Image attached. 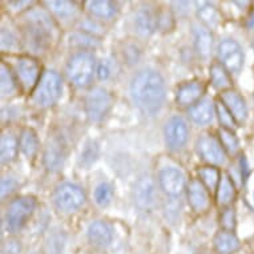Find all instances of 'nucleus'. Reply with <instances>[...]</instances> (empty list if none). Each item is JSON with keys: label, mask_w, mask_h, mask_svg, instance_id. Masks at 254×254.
I'll return each instance as SVG.
<instances>
[{"label": "nucleus", "mask_w": 254, "mask_h": 254, "mask_svg": "<svg viewBox=\"0 0 254 254\" xmlns=\"http://www.w3.org/2000/svg\"><path fill=\"white\" fill-rule=\"evenodd\" d=\"M130 95L134 104L142 112L153 116L165 100V83L161 75L153 69H142L133 76L130 83Z\"/></svg>", "instance_id": "f257e3e1"}, {"label": "nucleus", "mask_w": 254, "mask_h": 254, "mask_svg": "<svg viewBox=\"0 0 254 254\" xmlns=\"http://www.w3.org/2000/svg\"><path fill=\"white\" fill-rule=\"evenodd\" d=\"M25 42L35 51L46 50L54 40L56 24L51 15L43 8H32L21 16Z\"/></svg>", "instance_id": "f03ea898"}, {"label": "nucleus", "mask_w": 254, "mask_h": 254, "mask_svg": "<svg viewBox=\"0 0 254 254\" xmlns=\"http://www.w3.org/2000/svg\"><path fill=\"white\" fill-rule=\"evenodd\" d=\"M95 58L91 52L81 51L72 56L67 63V76L73 85L85 88L91 84L95 73Z\"/></svg>", "instance_id": "7ed1b4c3"}, {"label": "nucleus", "mask_w": 254, "mask_h": 254, "mask_svg": "<svg viewBox=\"0 0 254 254\" xmlns=\"http://www.w3.org/2000/svg\"><path fill=\"white\" fill-rule=\"evenodd\" d=\"M36 208V200L31 196H21L9 204L5 212V228L12 233L20 232L32 216Z\"/></svg>", "instance_id": "20e7f679"}, {"label": "nucleus", "mask_w": 254, "mask_h": 254, "mask_svg": "<svg viewBox=\"0 0 254 254\" xmlns=\"http://www.w3.org/2000/svg\"><path fill=\"white\" fill-rule=\"evenodd\" d=\"M62 93V79L55 71H46L39 80L32 93V101L40 108H47L56 103Z\"/></svg>", "instance_id": "39448f33"}, {"label": "nucleus", "mask_w": 254, "mask_h": 254, "mask_svg": "<svg viewBox=\"0 0 254 254\" xmlns=\"http://www.w3.org/2000/svg\"><path fill=\"white\" fill-rule=\"evenodd\" d=\"M55 202L63 212H73L83 206L85 202V194L83 189L75 184H62L55 192Z\"/></svg>", "instance_id": "423d86ee"}, {"label": "nucleus", "mask_w": 254, "mask_h": 254, "mask_svg": "<svg viewBox=\"0 0 254 254\" xmlns=\"http://www.w3.org/2000/svg\"><path fill=\"white\" fill-rule=\"evenodd\" d=\"M218 58L221 64L230 73L238 75L244 65V52L236 40L225 39L218 46Z\"/></svg>", "instance_id": "0eeeda50"}, {"label": "nucleus", "mask_w": 254, "mask_h": 254, "mask_svg": "<svg viewBox=\"0 0 254 254\" xmlns=\"http://www.w3.org/2000/svg\"><path fill=\"white\" fill-rule=\"evenodd\" d=\"M112 97L104 88H93L85 99V111L91 121H100L108 113Z\"/></svg>", "instance_id": "6e6552de"}, {"label": "nucleus", "mask_w": 254, "mask_h": 254, "mask_svg": "<svg viewBox=\"0 0 254 254\" xmlns=\"http://www.w3.org/2000/svg\"><path fill=\"white\" fill-rule=\"evenodd\" d=\"M197 152L200 157L210 165H222L226 161V150L218 138L212 134H204L197 140Z\"/></svg>", "instance_id": "1a4fd4ad"}, {"label": "nucleus", "mask_w": 254, "mask_h": 254, "mask_svg": "<svg viewBox=\"0 0 254 254\" xmlns=\"http://www.w3.org/2000/svg\"><path fill=\"white\" fill-rule=\"evenodd\" d=\"M16 73L24 89H35L40 80V65L36 59L31 56H21L16 60Z\"/></svg>", "instance_id": "9d476101"}, {"label": "nucleus", "mask_w": 254, "mask_h": 254, "mask_svg": "<svg viewBox=\"0 0 254 254\" xmlns=\"http://www.w3.org/2000/svg\"><path fill=\"white\" fill-rule=\"evenodd\" d=\"M164 134H165V142L168 148L172 150H179L187 144L189 129L183 117L175 116L167 121Z\"/></svg>", "instance_id": "9b49d317"}, {"label": "nucleus", "mask_w": 254, "mask_h": 254, "mask_svg": "<svg viewBox=\"0 0 254 254\" xmlns=\"http://www.w3.org/2000/svg\"><path fill=\"white\" fill-rule=\"evenodd\" d=\"M160 187L169 196H179L185 189V176L176 168H164L158 175Z\"/></svg>", "instance_id": "f8f14e48"}, {"label": "nucleus", "mask_w": 254, "mask_h": 254, "mask_svg": "<svg viewBox=\"0 0 254 254\" xmlns=\"http://www.w3.org/2000/svg\"><path fill=\"white\" fill-rule=\"evenodd\" d=\"M188 200L196 213H204L210 205L208 189L200 180H192L188 185Z\"/></svg>", "instance_id": "ddd939ff"}, {"label": "nucleus", "mask_w": 254, "mask_h": 254, "mask_svg": "<svg viewBox=\"0 0 254 254\" xmlns=\"http://www.w3.org/2000/svg\"><path fill=\"white\" fill-rule=\"evenodd\" d=\"M204 91L205 87L201 81H188L177 88L176 101L183 107H192L200 101Z\"/></svg>", "instance_id": "4468645a"}, {"label": "nucleus", "mask_w": 254, "mask_h": 254, "mask_svg": "<svg viewBox=\"0 0 254 254\" xmlns=\"http://www.w3.org/2000/svg\"><path fill=\"white\" fill-rule=\"evenodd\" d=\"M220 100L224 103L226 108L229 109V112L233 115L237 123H242L245 121L248 117V107H246L245 100L242 99V96L234 89H228L221 93Z\"/></svg>", "instance_id": "2eb2a0df"}, {"label": "nucleus", "mask_w": 254, "mask_h": 254, "mask_svg": "<svg viewBox=\"0 0 254 254\" xmlns=\"http://www.w3.org/2000/svg\"><path fill=\"white\" fill-rule=\"evenodd\" d=\"M88 238L95 246L107 248L112 242V228L105 221H93L88 228Z\"/></svg>", "instance_id": "dca6fc26"}, {"label": "nucleus", "mask_w": 254, "mask_h": 254, "mask_svg": "<svg viewBox=\"0 0 254 254\" xmlns=\"http://www.w3.org/2000/svg\"><path fill=\"white\" fill-rule=\"evenodd\" d=\"M214 111H216V105H213L209 99H202L189 108L188 115L194 124L206 125L213 120Z\"/></svg>", "instance_id": "f3484780"}, {"label": "nucleus", "mask_w": 254, "mask_h": 254, "mask_svg": "<svg viewBox=\"0 0 254 254\" xmlns=\"http://www.w3.org/2000/svg\"><path fill=\"white\" fill-rule=\"evenodd\" d=\"M240 241L237 236L229 230H220L214 237V248L218 254H234L240 249Z\"/></svg>", "instance_id": "a211bd4d"}, {"label": "nucleus", "mask_w": 254, "mask_h": 254, "mask_svg": "<svg viewBox=\"0 0 254 254\" xmlns=\"http://www.w3.org/2000/svg\"><path fill=\"white\" fill-rule=\"evenodd\" d=\"M194 44H196L197 54L202 58H208L212 54L213 38L210 31L204 25L194 27Z\"/></svg>", "instance_id": "6ab92c4d"}, {"label": "nucleus", "mask_w": 254, "mask_h": 254, "mask_svg": "<svg viewBox=\"0 0 254 254\" xmlns=\"http://www.w3.org/2000/svg\"><path fill=\"white\" fill-rule=\"evenodd\" d=\"M19 146L27 157H35V154L38 153L39 150V138L34 129L25 128L21 130L20 137H19Z\"/></svg>", "instance_id": "aec40b11"}, {"label": "nucleus", "mask_w": 254, "mask_h": 254, "mask_svg": "<svg viewBox=\"0 0 254 254\" xmlns=\"http://www.w3.org/2000/svg\"><path fill=\"white\" fill-rule=\"evenodd\" d=\"M209 76L212 80L213 87L217 88V89L222 92L232 89V80H230L229 73L226 72L224 65H221L218 63L212 64V67L209 69Z\"/></svg>", "instance_id": "412c9836"}, {"label": "nucleus", "mask_w": 254, "mask_h": 254, "mask_svg": "<svg viewBox=\"0 0 254 254\" xmlns=\"http://www.w3.org/2000/svg\"><path fill=\"white\" fill-rule=\"evenodd\" d=\"M236 198V188L233 181L228 176H221L220 184L217 188V204L226 206Z\"/></svg>", "instance_id": "4be33fe9"}, {"label": "nucleus", "mask_w": 254, "mask_h": 254, "mask_svg": "<svg viewBox=\"0 0 254 254\" xmlns=\"http://www.w3.org/2000/svg\"><path fill=\"white\" fill-rule=\"evenodd\" d=\"M17 140L12 133H4L1 136V163L7 164L15 160L17 154Z\"/></svg>", "instance_id": "5701e85b"}, {"label": "nucleus", "mask_w": 254, "mask_h": 254, "mask_svg": "<svg viewBox=\"0 0 254 254\" xmlns=\"http://www.w3.org/2000/svg\"><path fill=\"white\" fill-rule=\"evenodd\" d=\"M134 27L140 35H150L156 28V20L148 9H140L134 19Z\"/></svg>", "instance_id": "b1692460"}, {"label": "nucleus", "mask_w": 254, "mask_h": 254, "mask_svg": "<svg viewBox=\"0 0 254 254\" xmlns=\"http://www.w3.org/2000/svg\"><path fill=\"white\" fill-rule=\"evenodd\" d=\"M136 197H137V202L141 206H150L153 204L154 198V188L153 184L149 179H142L136 187Z\"/></svg>", "instance_id": "393cba45"}, {"label": "nucleus", "mask_w": 254, "mask_h": 254, "mask_svg": "<svg viewBox=\"0 0 254 254\" xmlns=\"http://www.w3.org/2000/svg\"><path fill=\"white\" fill-rule=\"evenodd\" d=\"M87 8L92 15L103 19H109L116 13V4L112 1H103V0L88 1Z\"/></svg>", "instance_id": "a878e982"}, {"label": "nucleus", "mask_w": 254, "mask_h": 254, "mask_svg": "<svg viewBox=\"0 0 254 254\" xmlns=\"http://www.w3.org/2000/svg\"><path fill=\"white\" fill-rule=\"evenodd\" d=\"M0 77H1V95L3 97L12 96L17 89L16 80L13 77L12 71L7 67L4 63H1L0 65Z\"/></svg>", "instance_id": "bb28decb"}, {"label": "nucleus", "mask_w": 254, "mask_h": 254, "mask_svg": "<svg viewBox=\"0 0 254 254\" xmlns=\"http://www.w3.org/2000/svg\"><path fill=\"white\" fill-rule=\"evenodd\" d=\"M198 177H200V181L204 184L205 188L208 190H214V189H217L221 180L218 169L212 167V165L200 168L198 169Z\"/></svg>", "instance_id": "cd10ccee"}, {"label": "nucleus", "mask_w": 254, "mask_h": 254, "mask_svg": "<svg viewBox=\"0 0 254 254\" xmlns=\"http://www.w3.org/2000/svg\"><path fill=\"white\" fill-rule=\"evenodd\" d=\"M47 4L51 11L60 19H69V17L75 16L76 11H77L76 3H72V1H48Z\"/></svg>", "instance_id": "c85d7f7f"}, {"label": "nucleus", "mask_w": 254, "mask_h": 254, "mask_svg": "<svg viewBox=\"0 0 254 254\" xmlns=\"http://www.w3.org/2000/svg\"><path fill=\"white\" fill-rule=\"evenodd\" d=\"M216 112L218 115V120H220V124L222 125V128L229 130H234L237 128V121L221 100L216 103Z\"/></svg>", "instance_id": "c756f323"}, {"label": "nucleus", "mask_w": 254, "mask_h": 254, "mask_svg": "<svg viewBox=\"0 0 254 254\" xmlns=\"http://www.w3.org/2000/svg\"><path fill=\"white\" fill-rule=\"evenodd\" d=\"M218 140H220L221 145L224 146V149L228 153L236 154L238 152V140L232 130L220 128V130H218Z\"/></svg>", "instance_id": "7c9ffc66"}, {"label": "nucleus", "mask_w": 254, "mask_h": 254, "mask_svg": "<svg viewBox=\"0 0 254 254\" xmlns=\"http://www.w3.org/2000/svg\"><path fill=\"white\" fill-rule=\"evenodd\" d=\"M198 17L201 19L202 23L208 25V27H214L218 24L220 21V13L217 11L216 7L212 4H205L198 9Z\"/></svg>", "instance_id": "2f4dec72"}, {"label": "nucleus", "mask_w": 254, "mask_h": 254, "mask_svg": "<svg viewBox=\"0 0 254 254\" xmlns=\"http://www.w3.org/2000/svg\"><path fill=\"white\" fill-rule=\"evenodd\" d=\"M113 197V188L111 184L101 183L95 190V200L99 205L105 206L111 202Z\"/></svg>", "instance_id": "473e14b6"}, {"label": "nucleus", "mask_w": 254, "mask_h": 254, "mask_svg": "<svg viewBox=\"0 0 254 254\" xmlns=\"http://www.w3.org/2000/svg\"><path fill=\"white\" fill-rule=\"evenodd\" d=\"M15 47H17V39L16 36L7 29L1 31V50H13Z\"/></svg>", "instance_id": "72a5a7b5"}, {"label": "nucleus", "mask_w": 254, "mask_h": 254, "mask_svg": "<svg viewBox=\"0 0 254 254\" xmlns=\"http://www.w3.org/2000/svg\"><path fill=\"white\" fill-rule=\"evenodd\" d=\"M97 157V146L96 144L91 142L87 148L84 149L83 154H81V163L85 165H91L92 163H95V160Z\"/></svg>", "instance_id": "f704fd0d"}, {"label": "nucleus", "mask_w": 254, "mask_h": 254, "mask_svg": "<svg viewBox=\"0 0 254 254\" xmlns=\"http://www.w3.org/2000/svg\"><path fill=\"white\" fill-rule=\"evenodd\" d=\"M221 224L224 226V230H232L236 226V217H234V212L232 209H226L225 212L221 214Z\"/></svg>", "instance_id": "c9c22d12"}, {"label": "nucleus", "mask_w": 254, "mask_h": 254, "mask_svg": "<svg viewBox=\"0 0 254 254\" xmlns=\"http://www.w3.org/2000/svg\"><path fill=\"white\" fill-rule=\"evenodd\" d=\"M21 245L17 240H7L3 244V254H20Z\"/></svg>", "instance_id": "e433bc0d"}, {"label": "nucleus", "mask_w": 254, "mask_h": 254, "mask_svg": "<svg viewBox=\"0 0 254 254\" xmlns=\"http://www.w3.org/2000/svg\"><path fill=\"white\" fill-rule=\"evenodd\" d=\"M15 188H16V181L12 177H3L1 179V196H3V198L11 192H13Z\"/></svg>", "instance_id": "4c0bfd02"}, {"label": "nucleus", "mask_w": 254, "mask_h": 254, "mask_svg": "<svg viewBox=\"0 0 254 254\" xmlns=\"http://www.w3.org/2000/svg\"><path fill=\"white\" fill-rule=\"evenodd\" d=\"M111 75V67H109L108 60H103L97 67V76L100 80L108 79V76Z\"/></svg>", "instance_id": "58836bf2"}, {"label": "nucleus", "mask_w": 254, "mask_h": 254, "mask_svg": "<svg viewBox=\"0 0 254 254\" xmlns=\"http://www.w3.org/2000/svg\"><path fill=\"white\" fill-rule=\"evenodd\" d=\"M249 27H254V12H253V15L250 16V19H249Z\"/></svg>", "instance_id": "ea45409f"}, {"label": "nucleus", "mask_w": 254, "mask_h": 254, "mask_svg": "<svg viewBox=\"0 0 254 254\" xmlns=\"http://www.w3.org/2000/svg\"><path fill=\"white\" fill-rule=\"evenodd\" d=\"M198 254H213L212 252H209V250H204V252H200Z\"/></svg>", "instance_id": "a19ab883"}]
</instances>
